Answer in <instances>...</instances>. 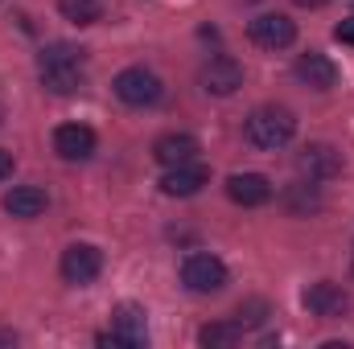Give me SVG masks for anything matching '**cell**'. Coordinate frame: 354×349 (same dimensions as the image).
Returning a JSON list of instances; mask_svg holds the SVG:
<instances>
[{
    "instance_id": "9",
    "label": "cell",
    "mask_w": 354,
    "mask_h": 349,
    "mask_svg": "<svg viewBox=\"0 0 354 349\" xmlns=\"http://www.w3.org/2000/svg\"><path fill=\"white\" fill-rule=\"evenodd\" d=\"M301 300H305V308H309L313 317H342V312L351 308V296L342 292V283H330V279L309 283Z\"/></svg>"
},
{
    "instance_id": "12",
    "label": "cell",
    "mask_w": 354,
    "mask_h": 349,
    "mask_svg": "<svg viewBox=\"0 0 354 349\" xmlns=\"http://www.w3.org/2000/svg\"><path fill=\"white\" fill-rule=\"evenodd\" d=\"M206 181H210V169H206V165L185 161V165L165 169V177H161V193H169V197H194Z\"/></svg>"
},
{
    "instance_id": "18",
    "label": "cell",
    "mask_w": 354,
    "mask_h": 349,
    "mask_svg": "<svg viewBox=\"0 0 354 349\" xmlns=\"http://www.w3.org/2000/svg\"><path fill=\"white\" fill-rule=\"evenodd\" d=\"M58 12L71 21V25H95L103 17V4L99 0H58Z\"/></svg>"
},
{
    "instance_id": "20",
    "label": "cell",
    "mask_w": 354,
    "mask_h": 349,
    "mask_svg": "<svg viewBox=\"0 0 354 349\" xmlns=\"http://www.w3.org/2000/svg\"><path fill=\"white\" fill-rule=\"evenodd\" d=\"M268 317V304L264 300H248V304H239V312H235V321H239V329H252V325H264Z\"/></svg>"
},
{
    "instance_id": "14",
    "label": "cell",
    "mask_w": 354,
    "mask_h": 349,
    "mask_svg": "<svg viewBox=\"0 0 354 349\" xmlns=\"http://www.w3.org/2000/svg\"><path fill=\"white\" fill-rule=\"evenodd\" d=\"M153 157H157L165 169L185 165V161H194V157H198V140H194V136H185V132H169V136H161V140L153 144Z\"/></svg>"
},
{
    "instance_id": "19",
    "label": "cell",
    "mask_w": 354,
    "mask_h": 349,
    "mask_svg": "<svg viewBox=\"0 0 354 349\" xmlns=\"http://www.w3.org/2000/svg\"><path fill=\"white\" fill-rule=\"evenodd\" d=\"M83 66V50L79 46H71V41H50L46 50H41V66Z\"/></svg>"
},
{
    "instance_id": "22",
    "label": "cell",
    "mask_w": 354,
    "mask_h": 349,
    "mask_svg": "<svg viewBox=\"0 0 354 349\" xmlns=\"http://www.w3.org/2000/svg\"><path fill=\"white\" fill-rule=\"evenodd\" d=\"M12 173V157H8V152H4V148H0V181H4V177Z\"/></svg>"
},
{
    "instance_id": "7",
    "label": "cell",
    "mask_w": 354,
    "mask_h": 349,
    "mask_svg": "<svg viewBox=\"0 0 354 349\" xmlns=\"http://www.w3.org/2000/svg\"><path fill=\"white\" fill-rule=\"evenodd\" d=\"M198 83L210 90V94H235V90L243 87V66L235 62V58H210L202 70H198Z\"/></svg>"
},
{
    "instance_id": "10",
    "label": "cell",
    "mask_w": 354,
    "mask_h": 349,
    "mask_svg": "<svg viewBox=\"0 0 354 349\" xmlns=\"http://www.w3.org/2000/svg\"><path fill=\"white\" fill-rule=\"evenodd\" d=\"M95 132H91L87 123H62L58 132H54V152L62 157V161H87L95 157Z\"/></svg>"
},
{
    "instance_id": "11",
    "label": "cell",
    "mask_w": 354,
    "mask_h": 349,
    "mask_svg": "<svg viewBox=\"0 0 354 349\" xmlns=\"http://www.w3.org/2000/svg\"><path fill=\"white\" fill-rule=\"evenodd\" d=\"M227 197L235 206H268L272 201V181L264 173H231L227 177Z\"/></svg>"
},
{
    "instance_id": "13",
    "label": "cell",
    "mask_w": 354,
    "mask_h": 349,
    "mask_svg": "<svg viewBox=\"0 0 354 349\" xmlns=\"http://www.w3.org/2000/svg\"><path fill=\"white\" fill-rule=\"evenodd\" d=\"M292 70H297V79H301V83H309L313 90H330L334 83H338V66H334L326 54H313V50H309V54H301Z\"/></svg>"
},
{
    "instance_id": "6",
    "label": "cell",
    "mask_w": 354,
    "mask_h": 349,
    "mask_svg": "<svg viewBox=\"0 0 354 349\" xmlns=\"http://www.w3.org/2000/svg\"><path fill=\"white\" fill-rule=\"evenodd\" d=\"M111 337L124 349H140L149 341V321H145V308L140 304H120L111 312Z\"/></svg>"
},
{
    "instance_id": "15",
    "label": "cell",
    "mask_w": 354,
    "mask_h": 349,
    "mask_svg": "<svg viewBox=\"0 0 354 349\" xmlns=\"http://www.w3.org/2000/svg\"><path fill=\"white\" fill-rule=\"evenodd\" d=\"M46 210V189L41 185H17L4 193V214L12 218H37Z\"/></svg>"
},
{
    "instance_id": "4",
    "label": "cell",
    "mask_w": 354,
    "mask_h": 349,
    "mask_svg": "<svg viewBox=\"0 0 354 349\" xmlns=\"http://www.w3.org/2000/svg\"><path fill=\"white\" fill-rule=\"evenodd\" d=\"M62 279L66 283H91V279H99V271H103V251L99 247H91V243H75V247H66L62 251Z\"/></svg>"
},
{
    "instance_id": "16",
    "label": "cell",
    "mask_w": 354,
    "mask_h": 349,
    "mask_svg": "<svg viewBox=\"0 0 354 349\" xmlns=\"http://www.w3.org/2000/svg\"><path fill=\"white\" fill-rule=\"evenodd\" d=\"M41 87L54 94H71L75 87H83V66H41Z\"/></svg>"
},
{
    "instance_id": "3",
    "label": "cell",
    "mask_w": 354,
    "mask_h": 349,
    "mask_svg": "<svg viewBox=\"0 0 354 349\" xmlns=\"http://www.w3.org/2000/svg\"><path fill=\"white\" fill-rule=\"evenodd\" d=\"M115 94L128 103V107H153L157 99H161V79L153 74V70H145V66H128V70H120L115 74Z\"/></svg>"
},
{
    "instance_id": "5",
    "label": "cell",
    "mask_w": 354,
    "mask_h": 349,
    "mask_svg": "<svg viewBox=\"0 0 354 349\" xmlns=\"http://www.w3.org/2000/svg\"><path fill=\"white\" fill-rule=\"evenodd\" d=\"M248 33H252V41L264 46V50H284V46L297 41V25H292L284 12H264V17H256V21L248 25Z\"/></svg>"
},
{
    "instance_id": "8",
    "label": "cell",
    "mask_w": 354,
    "mask_h": 349,
    "mask_svg": "<svg viewBox=\"0 0 354 349\" xmlns=\"http://www.w3.org/2000/svg\"><path fill=\"white\" fill-rule=\"evenodd\" d=\"M297 169L309 177V181H334V177L342 173V152L334 144H309L297 157Z\"/></svg>"
},
{
    "instance_id": "23",
    "label": "cell",
    "mask_w": 354,
    "mask_h": 349,
    "mask_svg": "<svg viewBox=\"0 0 354 349\" xmlns=\"http://www.w3.org/2000/svg\"><path fill=\"white\" fill-rule=\"evenodd\" d=\"M297 4H301V8H322L326 0H297Z\"/></svg>"
},
{
    "instance_id": "21",
    "label": "cell",
    "mask_w": 354,
    "mask_h": 349,
    "mask_svg": "<svg viewBox=\"0 0 354 349\" xmlns=\"http://www.w3.org/2000/svg\"><path fill=\"white\" fill-rule=\"evenodd\" d=\"M334 37H338L342 46H354V17L351 21H342V25H334Z\"/></svg>"
},
{
    "instance_id": "2",
    "label": "cell",
    "mask_w": 354,
    "mask_h": 349,
    "mask_svg": "<svg viewBox=\"0 0 354 349\" xmlns=\"http://www.w3.org/2000/svg\"><path fill=\"white\" fill-rule=\"evenodd\" d=\"M181 283H185L189 292H198V296L223 292V288H227V263L218 259V255L198 251V255H189V259L181 263Z\"/></svg>"
},
{
    "instance_id": "1",
    "label": "cell",
    "mask_w": 354,
    "mask_h": 349,
    "mask_svg": "<svg viewBox=\"0 0 354 349\" xmlns=\"http://www.w3.org/2000/svg\"><path fill=\"white\" fill-rule=\"evenodd\" d=\"M243 132H248V140H252L256 148L276 152V148H284V144L297 136V115H292L288 107H276V103H268V107H256V111L248 115Z\"/></svg>"
},
{
    "instance_id": "17",
    "label": "cell",
    "mask_w": 354,
    "mask_h": 349,
    "mask_svg": "<svg viewBox=\"0 0 354 349\" xmlns=\"http://www.w3.org/2000/svg\"><path fill=\"white\" fill-rule=\"evenodd\" d=\"M239 337H243L239 321H214V325H206V329L198 333V341H202L206 349H231Z\"/></svg>"
}]
</instances>
